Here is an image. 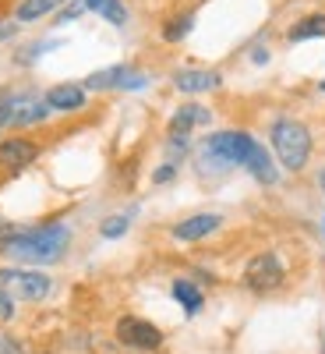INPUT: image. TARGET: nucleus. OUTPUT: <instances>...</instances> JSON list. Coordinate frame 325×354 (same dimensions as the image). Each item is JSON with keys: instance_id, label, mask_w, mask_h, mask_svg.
<instances>
[{"instance_id": "nucleus-1", "label": "nucleus", "mask_w": 325, "mask_h": 354, "mask_svg": "<svg viewBox=\"0 0 325 354\" xmlns=\"http://www.w3.org/2000/svg\"><path fill=\"white\" fill-rule=\"evenodd\" d=\"M201 156H205V163L213 160V163H219V167L241 163V167H248V170L258 177L262 185H276V177H279L273 156L265 153L248 131H219V135H213L209 142H205Z\"/></svg>"}, {"instance_id": "nucleus-2", "label": "nucleus", "mask_w": 325, "mask_h": 354, "mask_svg": "<svg viewBox=\"0 0 325 354\" xmlns=\"http://www.w3.org/2000/svg\"><path fill=\"white\" fill-rule=\"evenodd\" d=\"M71 245V230L64 223H46L36 230H18L8 234L0 248L18 262H57L64 255V248Z\"/></svg>"}, {"instance_id": "nucleus-3", "label": "nucleus", "mask_w": 325, "mask_h": 354, "mask_svg": "<svg viewBox=\"0 0 325 354\" xmlns=\"http://www.w3.org/2000/svg\"><path fill=\"white\" fill-rule=\"evenodd\" d=\"M273 149L286 170L297 174V170H304V163L311 156V131L301 121H293V117H279L273 124Z\"/></svg>"}, {"instance_id": "nucleus-4", "label": "nucleus", "mask_w": 325, "mask_h": 354, "mask_svg": "<svg viewBox=\"0 0 325 354\" xmlns=\"http://www.w3.org/2000/svg\"><path fill=\"white\" fill-rule=\"evenodd\" d=\"M0 290L11 301H43L50 294V277L32 270H0Z\"/></svg>"}, {"instance_id": "nucleus-5", "label": "nucleus", "mask_w": 325, "mask_h": 354, "mask_svg": "<svg viewBox=\"0 0 325 354\" xmlns=\"http://www.w3.org/2000/svg\"><path fill=\"white\" fill-rule=\"evenodd\" d=\"M283 280H286V270H283V262H279L276 252H262V255H255L244 266V287H251L255 294L276 290Z\"/></svg>"}, {"instance_id": "nucleus-6", "label": "nucleus", "mask_w": 325, "mask_h": 354, "mask_svg": "<svg viewBox=\"0 0 325 354\" xmlns=\"http://www.w3.org/2000/svg\"><path fill=\"white\" fill-rule=\"evenodd\" d=\"M117 340H121L124 347H135V351H156L163 344V333L149 319L124 315V319H117Z\"/></svg>"}, {"instance_id": "nucleus-7", "label": "nucleus", "mask_w": 325, "mask_h": 354, "mask_svg": "<svg viewBox=\"0 0 325 354\" xmlns=\"http://www.w3.org/2000/svg\"><path fill=\"white\" fill-rule=\"evenodd\" d=\"M39 156V145L36 142H28V138H8V142H0V167L4 170H25L28 163H36Z\"/></svg>"}, {"instance_id": "nucleus-8", "label": "nucleus", "mask_w": 325, "mask_h": 354, "mask_svg": "<svg viewBox=\"0 0 325 354\" xmlns=\"http://www.w3.org/2000/svg\"><path fill=\"white\" fill-rule=\"evenodd\" d=\"M145 85V75H135L131 68L117 64V68H106V71H96L85 78V88H141Z\"/></svg>"}, {"instance_id": "nucleus-9", "label": "nucleus", "mask_w": 325, "mask_h": 354, "mask_svg": "<svg viewBox=\"0 0 325 354\" xmlns=\"http://www.w3.org/2000/svg\"><path fill=\"white\" fill-rule=\"evenodd\" d=\"M223 216L219 213H198V216H188L173 227V238L177 241H201V238H209L213 230H219Z\"/></svg>"}, {"instance_id": "nucleus-10", "label": "nucleus", "mask_w": 325, "mask_h": 354, "mask_svg": "<svg viewBox=\"0 0 325 354\" xmlns=\"http://www.w3.org/2000/svg\"><path fill=\"white\" fill-rule=\"evenodd\" d=\"M198 124H209V110L198 106V103H188V106H181V110L173 113V121H170V138L184 145L188 131L198 128Z\"/></svg>"}, {"instance_id": "nucleus-11", "label": "nucleus", "mask_w": 325, "mask_h": 354, "mask_svg": "<svg viewBox=\"0 0 325 354\" xmlns=\"http://www.w3.org/2000/svg\"><path fill=\"white\" fill-rule=\"evenodd\" d=\"M46 106L61 110V113H75L85 106V88L81 85H53L46 93Z\"/></svg>"}, {"instance_id": "nucleus-12", "label": "nucleus", "mask_w": 325, "mask_h": 354, "mask_svg": "<svg viewBox=\"0 0 325 354\" xmlns=\"http://www.w3.org/2000/svg\"><path fill=\"white\" fill-rule=\"evenodd\" d=\"M219 75L216 71H177L173 75V85L181 93H209V88H219Z\"/></svg>"}, {"instance_id": "nucleus-13", "label": "nucleus", "mask_w": 325, "mask_h": 354, "mask_svg": "<svg viewBox=\"0 0 325 354\" xmlns=\"http://www.w3.org/2000/svg\"><path fill=\"white\" fill-rule=\"evenodd\" d=\"M170 290H173V298L184 305V312H188V315H198V312H201L205 294H201L191 280H173V287H170Z\"/></svg>"}, {"instance_id": "nucleus-14", "label": "nucleus", "mask_w": 325, "mask_h": 354, "mask_svg": "<svg viewBox=\"0 0 325 354\" xmlns=\"http://www.w3.org/2000/svg\"><path fill=\"white\" fill-rule=\"evenodd\" d=\"M290 39L301 43V39H325V15H308L297 25L290 28Z\"/></svg>"}, {"instance_id": "nucleus-15", "label": "nucleus", "mask_w": 325, "mask_h": 354, "mask_svg": "<svg viewBox=\"0 0 325 354\" xmlns=\"http://www.w3.org/2000/svg\"><path fill=\"white\" fill-rule=\"evenodd\" d=\"M46 113H50L46 100H43V103H39V100H32V103H21V100H18V110H14V117H11V124H14V128H25V124H39Z\"/></svg>"}, {"instance_id": "nucleus-16", "label": "nucleus", "mask_w": 325, "mask_h": 354, "mask_svg": "<svg viewBox=\"0 0 325 354\" xmlns=\"http://www.w3.org/2000/svg\"><path fill=\"white\" fill-rule=\"evenodd\" d=\"M85 8L96 11V15H103V18L113 21V25H124V21H128V11H124L121 0H85Z\"/></svg>"}, {"instance_id": "nucleus-17", "label": "nucleus", "mask_w": 325, "mask_h": 354, "mask_svg": "<svg viewBox=\"0 0 325 354\" xmlns=\"http://www.w3.org/2000/svg\"><path fill=\"white\" fill-rule=\"evenodd\" d=\"M64 0H25V4L18 8V21H36L43 15H50L53 8H61Z\"/></svg>"}, {"instance_id": "nucleus-18", "label": "nucleus", "mask_w": 325, "mask_h": 354, "mask_svg": "<svg viewBox=\"0 0 325 354\" xmlns=\"http://www.w3.org/2000/svg\"><path fill=\"white\" fill-rule=\"evenodd\" d=\"M191 25H195V15H177V18H170L166 28H163V39H170V43L184 39V36L191 32Z\"/></svg>"}, {"instance_id": "nucleus-19", "label": "nucleus", "mask_w": 325, "mask_h": 354, "mask_svg": "<svg viewBox=\"0 0 325 354\" xmlns=\"http://www.w3.org/2000/svg\"><path fill=\"white\" fill-rule=\"evenodd\" d=\"M14 110H18V96L11 93V88H0V128L11 124Z\"/></svg>"}, {"instance_id": "nucleus-20", "label": "nucleus", "mask_w": 325, "mask_h": 354, "mask_svg": "<svg viewBox=\"0 0 325 354\" xmlns=\"http://www.w3.org/2000/svg\"><path fill=\"white\" fill-rule=\"evenodd\" d=\"M99 230H103V238H121V234L128 230V216H110Z\"/></svg>"}, {"instance_id": "nucleus-21", "label": "nucleus", "mask_w": 325, "mask_h": 354, "mask_svg": "<svg viewBox=\"0 0 325 354\" xmlns=\"http://www.w3.org/2000/svg\"><path fill=\"white\" fill-rule=\"evenodd\" d=\"M81 11H88V8H85V0H75V4H68L61 15H57V21H71V18H78Z\"/></svg>"}, {"instance_id": "nucleus-22", "label": "nucleus", "mask_w": 325, "mask_h": 354, "mask_svg": "<svg viewBox=\"0 0 325 354\" xmlns=\"http://www.w3.org/2000/svg\"><path fill=\"white\" fill-rule=\"evenodd\" d=\"M11 315H14V301L8 298V294H4V290H0V319H4V322H8Z\"/></svg>"}, {"instance_id": "nucleus-23", "label": "nucleus", "mask_w": 325, "mask_h": 354, "mask_svg": "<svg viewBox=\"0 0 325 354\" xmlns=\"http://www.w3.org/2000/svg\"><path fill=\"white\" fill-rule=\"evenodd\" d=\"M173 174H177V167H173V163H166V167H159V170L152 174V181H156V185H163V181H170Z\"/></svg>"}, {"instance_id": "nucleus-24", "label": "nucleus", "mask_w": 325, "mask_h": 354, "mask_svg": "<svg viewBox=\"0 0 325 354\" xmlns=\"http://www.w3.org/2000/svg\"><path fill=\"white\" fill-rule=\"evenodd\" d=\"M0 354H25V351H21V344H14L11 337H4V340H0Z\"/></svg>"}, {"instance_id": "nucleus-25", "label": "nucleus", "mask_w": 325, "mask_h": 354, "mask_svg": "<svg viewBox=\"0 0 325 354\" xmlns=\"http://www.w3.org/2000/svg\"><path fill=\"white\" fill-rule=\"evenodd\" d=\"M14 28H18L14 21H8V25H0V39H8V36H14Z\"/></svg>"}, {"instance_id": "nucleus-26", "label": "nucleus", "mask_w": 325, "mask_h": 354, "mask_svg": "<svg viewBox=\"0 0 325 354\" xmlns=\"http://www.w3.org/2000/svg\"><path fill=\"white\" fill-rule=\"evenodd\" d=\"M318 188H322V195H325V170L318 174Z\"/></svg>"}, {"instance_id": "nucleus-27", "label": "nucleus", "mask_w": 325, "mask_h": 354, "mask_svg": "<svg viewBox=\"0 0 325 354\" xmlns=\"http://www.w3.org/2000/svg\"><path fill=\"white\" fill-rule=\"evenodd\" d=\"M322 93H325V78H322Z\"/></svg>"}, {"instance_id": "nucleus-28", "label": "nucleus", "mask_w": 325, "mask_h": 354, "mask_svg": "<svg viewBox=\"0 0 325 354\" xmlns=\"http://www.w3.org/2000/svg\"><path fill=\"white\" fill-rule=\"evenodd\" d=\"M322 227H325V220H322Z\"/></svg>"}]
</instances>
